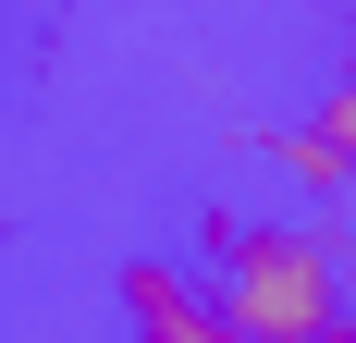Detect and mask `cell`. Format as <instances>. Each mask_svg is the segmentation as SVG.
<instances>
[{"label": "cell", "instance_id": "cell-3", "mask_svg": "<svg viewBox=\"0 0 356 343\" xmlns=\"http://www.w3.org/2000/svg\"><path fill=\"white\" fill-rule=\"evenodd\" d=\"M246 147L283 172L295 196H344V184H356V172H344V147H332L320 123H246Z\"/></svg>", "mask_w": 356, "mask_h": 343}, {"label": "cell", "instance_id": "cell-4", "mask_svg": "<svg viewBox=\"0 0 356 343\" xmlns=\"http://www.w3.org/2000/svg\"><path fill=\"white\" fill-rule=\"evenodd\" d=\"M307 123H320V135L344 147V172H356V74H332V86H320V110H307Z\"/></svg>", "mask_w": 356, "mask_h": 343}, {"label": "cell", "instance_id": "cell-5", "mask_svg": "<svg viewBox=\"0 0 356 343\" xmlns=\"http://www.w3.org/2000/svg\"><path fill=\"white\" fill-rule=\"evenodd\" d=\"M332 74H356V12H344V62H332Z\"/></svg>", "mask_w": 356, "mask_h": 343}, {"label": "cell", "instance_id": "cell-1", "mask_svg": "<svg viewBox=\"0 0 356 343\" xmlns=\"http://www.w3.org/2000/svg\"><path fill=\"white\" fill-rule=\"evenodd\" d=\"M197 282L234 343H320L344 331V245L320 221H270V208H209L197 221Z\"/></svg>", "mask_w": 356, "mask_h": 343}, {"label": "cell", "instance_id": "cell-6", "mask_svg": "<svg viewBox=\"0 0 356 343\" xmlns=\"http://www.w3.org/2000/svg\"><path fill=\"white\" fill-rule=\"evenodd\" d=\"M320 343H356V319H344V331H320Z\"/></svg>", "mask_w": 356, "mask_h": 343}, {"label": "cell", "instance_id": "cell-2", "mask_svg": "<svg viewBox=\"0 0 356 343\" xmlns=\"http://www.w3.org/2000/svg\"><path fill=\"white\" fill-rule=\"evenodd\" d=\"M111 294H123V331H136V343H234L221 307H209V282L184 270V258H123Z\"/></svg>", "mask_w": 356, "mask_h": 343}]
</instances>
